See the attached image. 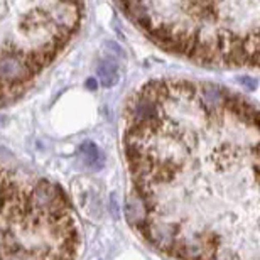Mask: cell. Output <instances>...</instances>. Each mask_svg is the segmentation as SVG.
Here are the masks:
<instances>
[{
    "label": "cell",
    "instance_id": "obj_1",
    "mask_svg": "<svg viewBox=\"0 0 260 260\" xmlns=\"http://www.w3.org/2000/svg\"><path fill=\"white\" fill-rule=\"evenodd\" d=\"M118 9L164 49L203 64L258 63L260 2H135Z\"/></svg>",
    "mask_w": 260,
    "mask_h": 260
},
{
    "label": "cell",
    "instance_id": "obj_2",
    "mask_svg": "<svg viewBox=\"0 0 260 260\" xmlns=\"http://www.w3.org/2000/svg\"><path fill=\"white\" fill-rule=\"evenodd\" d=\"M80 233L48 179L0 166V260H76Z\"/></svg>",
    "mask_w": 260,
    "mask_h": 260
},
{
    "label": "cell",
    "instance_id": "obj_3",
    "mask_svg": "<svg viewBox=\"0 0 260 260\" xmlns=\"http://www.w3.org/2000/svg\"><path fill=\"white\" fill-rule=\"evenodd\" d=\"M78 157H80V162L83 164V168L86 171H91V173H96L100 171L103 166H105V155L98 145H95L93 142H83L78 149Z\"/></svg>",
    "mask_w": 260,
    "mask_h": 260
},
{
    "label": "cell",
    "instance_id": "obj_4",
    "mask_svg": "<svg viewBox=\"0 0 260 260\" xmlns=\"http://www.w3.org/2000/svg\"><path fill=\"white\" fill-rule=\"evenodd\" d=\"M96 76L102 86H105V88L115 86L118 83V78H120L117 63L110 58L100 59L96 64Z\"/></svg>",
    "mask_w": 260,
    "mask_h": 260
},
{
    "label": "cell",
    "instance_id": "obj_5",
    "mask_svg": "<svg viewBox=\"0 0 260 260\" xmlns=\"http://www.w3.org/2000/svg\"><path fill=\"white\" fill-rule=\"evenodd\" d=\"M125 216L130 221V225L140 228V225L145 221V216H147V211H145V205L137 193H134L128 196V200L125 203Z\"/></svg>",
    "mask_w": 260,
    "mask_h": 260
}]
</instances>
